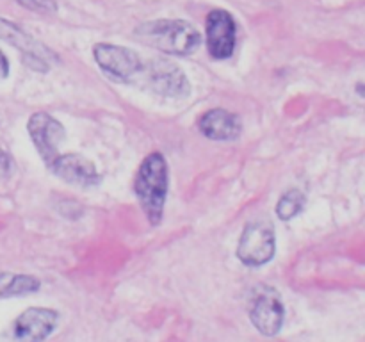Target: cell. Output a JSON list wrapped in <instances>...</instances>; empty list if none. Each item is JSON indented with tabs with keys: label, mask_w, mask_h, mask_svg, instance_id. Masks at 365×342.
Wrapping results in <instances>:
<instances>
[{
	"label": "cell",
	"mask_w": 365,
	"mask_h": 342,
	"mask_svg": "<svg viewBox=\"0 0 365 342\" xmlns=\"http://www.w3.org/2000/svg\"><path fill=\"white\" fill-rule=\"evenodd\" d=\"M168 182H170V173L163 153L153 152L146 155L135 175L134 192L146 219L153 227L163 221L168 198Z\"/></svg>",
	"instance_id": "obj_1"
},
{
	"label": "cell",
	"mask_w": 365,
	"mask_h": 342,
	"mask_svg": "<svg viewBox=\"0 0 365 342\" xmlns=\"http://www.w3.org/2000/svg\"><path fill=\"white\" fill-rule=\"evenodd\" d=\"M135 38L146 46L171 56H191L202 43V36L184 20H153L135 28Z\"/></svg>",
	"instance_id": "obj_2"
},
{
	"label": "cell",
	"mask_w": 365,
	"mask_h": 342,
	"mask_svg": "<svg viewBox=\"0 0 365 342\" xmlns=\"http://www.w3.org/2000/svg\"><path fill=\"white\" fill-rule=\"evenodd\" d=\"M135 84L148 86L150 91L164 98H185L191 93V86L182 68L170 59L143 63V70Z\"/></svg>",
	"instance_id": "obj_3"
},
{
	"label": "cell",
	"mask_w": 365,
	"mask_h": 342,
	"mask_svg": "<svg viewBox=\"0 0 365 342\" xmlns=\"http://www.w3.org/2000/svg\"><path fill=\"white\" fill-rule=\"evenodd\" d=\"M59 314L45 306L24 310L4 333V342H43L56 330Z\"/></svg>",
	"instance_id": "obj_4"
},
{
	"label": "cell",
	"mask_w": 365,
	"mask_h": 342,
	"mask_svg": "<svg viewBox=\"0 0 365 342\" xmlns=\"http://www.w3.org/2000/svg\"><path fill=\"white\" fill-rule=\"evenodd\" d=\"M277 252L274 228L267 221H253L242 230L237 244V259L245 266L259 267L269 262Z\"/></svg>",
	"instance_id": "obj_5"
},
{
	"label": "cell",
	"mask_w": 365,
	"mask_h": 342,
	"mask_svg": "<svg viewBox=\"0 0 365 342\" xmlns=\"http://www.w3.org/2000/svg\"><path fill=\"white\" fill-rule=\"evenodd\" d=\"M96 64L113 78L127 84H135L143 70V61L138 52L114 43H98L93 48Z\"/></svg>",
	"instance_id": "obj_6"
},
{
	"label": "cell",
	"mask_w": 365,
	"mask_h": 342,
	"mask_svg": "<svg viewBox=\"0 0 365 342\" xmlns=\"http://www.w3.org/2000/svg\"><path fill=\"white\" fill-rule=\"evenodd\" d=\"M27 130L43 162L50 166L61 155L59 148L66 139L64 127L50 114L34 113L29 118Z\"/></svg>",
	"instance_id": "obj_7"
},
{
	"label": "cell",
	"mask_w": 365,
	"mask_h": 342,
	"mask_svg": "<svg viewBox=\"0 0 365 342\" xmlns=\"http://www.w3.org/2000/svg\"><path fill=\"white\" fill-rule=\"evenodd\" d=\"M284 303L280 294L271 287H262L255 296L250 310V321L266 337H274L284 326Z\"/></svg>",
	"instance_id": "obj_8"
},
{
	"label": "cell",
	"mask_w": 365,
	"mask_h": 342,
	"mask_svg": "<svg viewBox=\"0 0 365 342\" xmlns=\"http://www.w3.org/2000/svg\"><path fill=\"white\" fill-rule=\"evenodd\" d=\"M207 50L214 59H228L235 48L237 25L232 14L223 9L210 11L207 16Z\"/></svg>",
	"instance_id": "obj_9"
},
{
	"label": "cell",
	"mask_w": 365,
	"mask_h": 342,
	"mask_svg": "<svg viewBox=\"0 0 365 342\" xmlns=\"http://www.w3.org/2000/svg\"><path fill=\"white\" fill-rule=\"evenodd\" d=\"M48 170L61 180L77 185V187H95L102 180L95 164L81 153H61L50 164Z\"/></svg>",
	"instance_id": "obj_10"
},
{
	"label": "cell",
	"mask_w": 365,
	"mask_h": 342,
	"mask_svg": "<svg viewBox=\"0 0 365 342\" xmlns=\"http://www.w3.org/2000/svg\"><path fill=\"white\" fill-rule=\"evenodd\" d=\"M0 39L20 50L24 53L25 64L31 66L32 70L43 71V73L48 70V61H46L50 57L48 48L43 46L39 41H36L34 38H31L27 32L21 31L13 21L0 18Z\"/></svg>",
	"instance_id": "obj_11"
},
{
	"label": "cell",
	"mask_w": 365,
	"mask_h": 342,
	"mask_svg": "<svg viewBox=\"0 0 365 342\" xmlns=\"http://www.w3.org/2000/svg\"><path fill=\"white\" fill-rule=\"evenodd\" d=\"M198 128L205 138L212 141H235L241 135L242 121L230 110L212 109L200 116Z\"/></svg>",
	"instance_id": "obj_12"
},
{
	"label": "cell",
	"mask_w": 365,
	"mask_h": 342,
	"mask_svg": "<svg viewBox=\"0 0 365 342\" xmlns=\"http://www.w3.org/2000/svg\"><path fill=\"white\" fill-rule=\"evenodd\" d=\"M39 289L38 278L31 274L0 273V298H13L36 292Z\"/></svg>",
	"instance_id": "obj_13"
},
{
	"label": "cell",
	"mask_w": 365,
	"mask_h": 342,
	"mask_svg": "<svg viewBox=\"0 0 365 342\" xmlns=\"http://www.w3.org/2000/svg\"><path fill=\"white\" fill-rule=\"evenodd\" d=\"M305 207V195L299 189H289L287 192L282 195V198L277 203V216L282 221H289L298 216Z\"/></svg>",
	"instance_id": "obj_14"
},
{
	"label": "cell",
	"mask_w": 365,
	"mask_h": 342,
	"mask_svg": "<svg viewBox=\"0 0 365 342\" xmlns=\"http://www.w3.org/2000/svg\"><path fill=\"white\" fill-rule=\"evenodd\" d=\"M21 6H25L31 11H38V13H56L57 6L53 0H18Z\"/></svg>",
	"instance_id": "obj_15"
},
{
	"label": "cell",
	"mask_w": 365,
	"mask_h": 342,
	"mask_svg": "<svg viewBox=\"0 0 365 342\" xmlns=\"http://www.w3.org/2000/svg\"><path fill=\"white\" fill-rule=\"evenodd\" d=\"M11 171H13V160L0 148V177H7V175H11Z\"/></svg>",
	"instance_id": "obj_16"
},
{
	"label": "cell",
	"mask_w": 365,
	"mask_h": 342,
	"mask_svg": "<svg viewBox=\"0 0 365 342\" xmlns=\"http://www.w3.org/2000/svg\"><path fill=\"white\" fill-rule=\"evenodd\" d=\"M7 75H9V63H7L6 56H4V52L0 50V81L6 78Z\"/></svg>",
	"instance_id": "obj_17"
}]
</instances>
